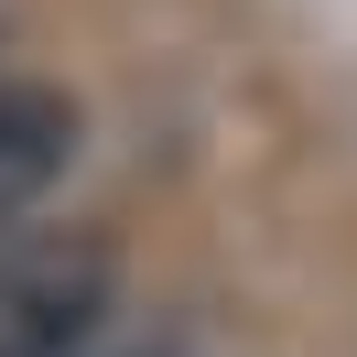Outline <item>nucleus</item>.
Here are the masks:
<instances>
[{
    "label": "nucleus",
    "mask_w": 357,
    "mask_h": 357,
    "mask_svg": "<svg viewBox=\"0 0 357 357\" xmlns=\"http://www.w3.org/2000/svg\"><path fill=\"white\" fill-rule=\"evenodd\" d=\"M119 303V249L98 227H33L0 249V357H76Z\"/></svg>",
    "instance_id": "1"
},
{
    "label": "nucleus",
    "mask_w": 357,
    "mask_h": 357,
    "mask_svg": "<svg viewBox=\"0 0 357 357\" xmlns=\"http://www.w3.org/2000/svg\"><path fill=\"white\" fill-rule=\"evenodd\" d=\"M76 98L44 87V76H0V217H22V206H44L54 184H66L76 162Z\"/></svg>",
    "instance_id": "2"
},
{
    "label": "nucleus",
    "mask_w": 357,
    "mask_h": 357,
    "mask_svg": "<svg viewBox=\"0 0 357 357\" xmlns=\"http://www.w3.org/2000/svg\"><path fill=\"white\" fill-rule=\"evenodd\" d=\"M130 357H174V347H130Z\"/></svg>",
    "instance_id": "3"
}]
</instances>
